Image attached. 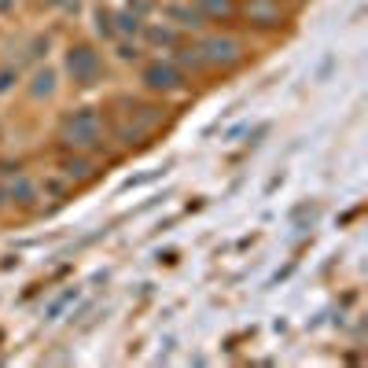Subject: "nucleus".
<instances>
[{"instance_id":"nucleus-2","label":"nucleus","mask_w":368,"mask_h":368,"mask_svg":"<svg viewBox=\"0 0 368 368\" xmlns=\"http://www.w3.org/2000/svg\"><path fill=\"white\" fill-rule=\"evenodd\" d=\"M196 48H199L206 67H232V63L243 59V44H239L236 37H229V34H210V37H203Z\"/></svg>"},{"instance_id":"nucleus-16","label":"nucleus","mask_w":368,"mask_h":368,"mask_svg":"<svg viewBox=\"0 0 368 368\" xmlns=\"http://www.w3.org/2000/svg\"><path fill=\"white\" fill-rule=\"evenodd\" d=\"M70 298H74V291H63V295L52 302V306H48V317H59V313H63V306H67Z\"/></svg>"},{"instance_id":"nucleus-1","label":"nucleus","mask_w":368,"mask_h":368,"mask_svg":"<svg viewBox=\"0 0 368 368\" xmlns=\"http://www.w3.org/2000/svg\"><path fill=\"white\" fill-rule=\"evenodd\" d=\"M100 137H103V122H100V115H96L92 107L74 110V115L63 118V125H59V140L67 144V148H74V151L96 148V144H100Z\"/></svg>"},{"instance_id":"nucleus-15","label":"nucleus","mask_w":368,"mask_h":368,"mask_svg":"<svg viewBox=\"0 0 368 368\" xmlns=\"http://www.w3.org/2000/svg\"><path fill=\"white\" fill-rule=\"evenodd\" d=\"M181 63H184V67H206V63H203V56H199V48H181V56H177Z\"/></svg>"},{"instance_id":"nucleus-9","label":"nucleus","mask_w":368,"mask_h":368,"mask_svg":"<svg viewBox=\"0 0 368 368\" xmlns=\"http://www.w3.org/2000/svg\"><path fill=\"white\" fill-rule=\"evenodd\" d=\"M196 8L203 19H214V23H229L236 15V4L232 0H196Z\"/></svg>"},{"instance_id":"nucleus-17","label":"nucleus","mask_w":368,"mask_h":368,"mask_svg":"<svg viewBox=\"0 0 368 368\" xmlns=\"http://www.w3.org/2000/svg\"><path fill=\"white\" fill-rule=\"evenodd\" d=\"M11 82H15V70H0V92L11 89Z\"/></svg>"},{"instance_id":"nucleus-13","label":"nucleus","mask_w":368,"mask_h":368,"mask_svg":"<svg viewBox=\"0 0 368 368\" xmlns=\"http://www.w3.org/2000/svg\"><path fill=\"white\" fill-rule=\"evenodd\" d=\"M118 59H122V63H137V59H140V44L129 41V37L118 41Z\"/></svg>"},{"instance_id":"nucleus-3","label":"nucleus","mask_w":368,"mask_h":368,"mask_svg":"<svg viewBox=\"0 0 368 368\" xmlns=\"http://www.w3.org/2000/svg\"><path fill=\"white\" fill-rule=\"evenodd\" d=\"M100 70H103V63L92 44H74L67 52V74L74 77V85H96Z\"/></svg>"},{"instance_id":"nucleus-11","label":"nucleus","mask_w":368,"mask_h":368,"mask_svg":"<svg viewBox=\"0 0 368 368\" xmlns=\"http://www.w3.org/2000/svg\"><path fill=\"white\" fill-rule=\"evenodd\" d=\"M140 26H144V19H140V15H133L129 8H122L115 15V34H122V37H137Z\"/></svg>"},{"instance_id":"nucleus-5","label":"nucleus","mask_w":368,"mask_h":368,"mask_svg":"<svg viewBox=\"0 0 368 368\" xmlns=\"http://www.w3.org/2000/svg\"><path fill=\"white\" fill-rule=\"evenodd\" d=\"M163 15H166V23L173 30H199L203 26V15H199V8L191 4V0H170V4L163 8Z\"/></svg>"},{"instance_id":"nucleus-7","label":"nucleus","mask_w":368,"mask_h":368,"mask_svg":"<svg viewBox=\"0 0 368 368\" xmlns=\"http://www.w3.org/2000/svg\"><path fill=\"white\" fill-rule=\"evenodd\" d=\"M34 181L30 177H23V173H15V177H8L4 184H0V199L4 203H19V206H30L34 203Z\"/></svg>"},{"instance_id":"nucleus-18","label":"nucleus","mask_w":368,"mask_h":368,"mask_svg":"<svg viewBox=\"0 0 368 368\" xmlns=\"http://www.w3.org/2000/svg\"><path fill=\"white\" fill-rule=\"evenodd\" d=\"M11 4H15V0H0V11H11Z\"/></svg>"},{"instance_id":"nucleus-6","label":"nucleus","mask_w":368,"mask_h":368,"mask_svg":"<svg viewBox=\"0 0 368 368\" xmlns=\"http://www.w3.org/2000/svg\"><path fill=\"white\" fill-rule=\"evenodd\" d=\"M243 15H247L254 26H280V23H284V8H280V0H247Z\"/></svg>"},{"instance_id":"nucleus-14","label":"nucleus","mask_w":368,"mask_h":368,"mask_svg":"<svg viewBox=\"0 0 368 368\" xmlns=\"http://www.w3.org/2000/svg\"><path fill=\"white\" fill-rule=\"evenodd\" d=\"M96 30H100L103 37H115V15L100 8V11H96Z\"/></svg>"},{"instance_id":"nucleus-12","label":"nucleus","mask_w":368,"mask_h":368,"mask_svg":"<svg viewBox=\"0 0 368 368\" xmlns=\"http://www.w3.org/2000/svg\"><path fill=\"white\" fill-rule=\"evenodd\" d=\"M59 170H63V177H67V181H85L89 177V173H92V166L85 163V158H63V163H59Z\"/></svg>"},{"instance_id":"nucleus-4","label":"nucleus","mask_w":368,"mask_h":368,"mask_svg":"<svg viewBox=\"0 0 368 368\" xmlns=\"http://www.w3.org/2000/svg\"><path fill=\"white\" fill-rule=\"evenodd\" d=\"M140 82L151 92H177V89H184V70L177 67V63H170V59H155V63L144 67Z\"/></svg>"},{"instance_id":"nucleus-10","label":"nucleus","mask_w":368,"mask_h":368,"mask_svg":"<svg viewBox=\"0 0 368 368\" xmlns=\"http://www.w3.org/2000/svg\"><path fill=\"white\" fill-rule=\"evenodd\" d=\"M52 92H56V74L48 70V67L30 77V96H34V100H48Z\"/></svg>"},{"instance_id":"nucleus-8","label":"nucleus","mask_w":368,"mask_h":368,"mask_svg":"<svg viewBox=\"0 0 368 368\" xmlns=\"http://www.w3.org/2000/svg\"><path fill=\"white\" fill-rule=\"evenodd\" d=\"M140 34L148 37V44H155V48H173L177 44V30H173L170 23H144Z\"/></svg>"}]
</instances>
